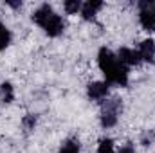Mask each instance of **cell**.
Returning <instances> with one entry per match:
<instances>
[{
  "label": "cell",
  "instance_id": "obj_1",
  "mask_svg": "<svg viewBox=\"0 0 155 153\" xmlns=\"http://www.w3.org/2000/svg\"><path fill=\"white\" fill-rule=\"evenodd\" d=\"M97 63H99L101 72L107 77V83H114V85H119V86H126V83H128V69H126V65H123L119 61V58H117L110 49L103 47L99 50Z\"/></svg>",
  "mask_w": 155,
  "mask_h": 153
},
{
  "label": "cell",
  "instance_id": "obj_2",
  "mask_svg": "<svg viewBox=\"0 0 155 153\" xmlns=\"http://www.w3.org/2000/svg\"><path fill=\"white\" fill-rule=\"evenodd\" d=\"M33 22L38 24L40 27L49 34V36H58L63 33V20L52 11V7L49 4L40 5L38 9L33 13Z\"/></svg>",
  "mask_w": 155,
  "mask_h": 153
},
{
  "label": "cell",
  "instance_id": "obj_3",
  "mask_svg": "<svg viewBox=\"0 0 155 153\" xmlns=\"http://www.w3.org/2000/svg\"><path fill=\"white\" fill-rule=\"evenodd\" d=\"M121 110H123V105H121V101L117 97L103 103V108H101V124L105 128H112L117 122V117H119Z\"/></svg>",
  "mask_w": 155,
  "mask_h": 153
},
{
  "label": "cell",
  "instance_id": "obj_4",
  "mask_svg": "<svg viewBox=\"0 0 155 153\" xmlns=\"http://www.w3.org/2000/svg\"><path fill=\"white\" fill-rule=\"evenodd\" d=\"M155 2L152 0H143L139 2V9H141V15H139V20H141V25L146 29V31H155V9H153Z\"/></svg>",
  "mask_w": 155,
  "mask_h": 153
},
{
  "label": "cell",
  "instance_id": "obj_5",
  "mask_svg": "<svg viewBox=\"0 0 155 153\" xmlns=\"http://www.w3.org/2000/svg\"><path fill=\"white\" fill-rule=\"evenodd\" d=\"M108 94V83H103V81H96V83H90L88 85V97L94 99V101H101L105 99Z\"/></svg>",
  "mask_w": 155,
  "mask_h": 153
},
{
  "label": "cell",
  "instance_id": "obj_6",
  "mask_svg": "<svg viewBox=\"0 0 155 153\" xmlns=\"http://www.w3.org/2000/svg\"><path fill=\"white\" fill-rule=\"evenodd\" d=\"M117 58H119V61H121L123 65H137V63L141 61L139 52H137V50H132V49H126V47H123V49L119 50Z\"/></svg>",
  "mask_w": 155,
  "mask_h": 153
},
{
  "label": "cell",
  "instance_id": "obj_7",
  "mask_svg": "<svg viewBox=\"0 0 155 153\" xmlns=\"http://www.w3.org/2000/svg\"><path fill=\"white\" fill-rule=\"evenodd\" d=\"M101 7H103V4H101L99 0H88V2H85V4L81 5V15H83L85 20H92V18L96 16V13H97Z\"/></svg>",
  "mask_w": 155,
  "mask_h": 153
},
{
  "label": "cell",
  "instance_id": "obj_8",
  "mask_svg": "<svg viewBox=\"0 0 155 153\" xmlns=\"http://www.w3.org/2000/svg\"><path fill=\"white\" fill-rule=\"evenodd\" d=\"M139 56H141V60H144V61H153L155 58V41L153 40H144L143 43H141V47H139Z\"/></svg>",
  "mask_w": 155,
  "mask_h": 153
},
{
  "label": "cell",
  "instance_id": "obj_9",
  "mask_svg": "<svg viewBox=\"0 0 155 153\" xmlns=\"http://www.w3.org/2000/svg\"><path fill=\"white\" fill-rule=\"evenodd\" d=\"M0 97H2L4 103H11L15 99V90H13L11 83H2V86H0Z\"/></svg>",
  "mask_w": 155,
  "mask_h": 153
},
{
  "label": "cell",
  "instance_id": "obj_10",
  "mask_svg": "<svg viewBox=\"0 0 155 153\" xmlns=\"http://www.w3.org/2000/svg\"><path fill=\"white\" fill-rule=\"evenodd\" d=\"M9 41H11V34L7 31V27L0 22V50H4L9 45Z\"/></svg>",
  "mask_w": 155,
  "mask_h": 153
},
{
  "label": "cell",
  "instance_id": "obj_11",
  "mask_svg": "<svg viewBox=\"0 0 155 153\" xmlns=\"http://www.w3.org/2000/svg\"><path fill=\"white\" fill-rule=\"evenodd\" d=\"M97 153H114V141L112 139H101L99 146H97Z\"/></svg>",
  "mask_w": 155,
  "mask_h": 153
},
{
  "label": "cell",
  "instance_id": "obj_12",
  "mask_svg": "<svg viewBox=\"0 0 155 153\" xmlns=\"http://www.w3.org/2000/svg\"><path fill=\"white\" fill-rule=\"evenodd\" d=\"M63 7H65V11L69 15H76L78 11H81V2L79 0H67L63 4Z\"/></svg>",
  "mask_w": 155,
  "mask_h": 153
},
{
  "label": "cell",
  "instance_id": "obj_13",
  "mask_svg": "<svg viewBox=\"0 0 155 153\" xmlns=\"http://www.w3.org/2000/svg\"><path fill=\"white\" fill-rule=\"evenodd\" d=\"M60 153H79V144H78L76 141H67L61 146Z\"/></svg>",
  "mask_w": 155,
  "mask_h": 153
},
{
  "label": "cell",
  "instance_id": "obj_14",
  "mask_svg": "<svg viewBox=\"0 0 155 153\" xmlns=\"http://www.w3.org/2000/svg\"><path fill=\"white\" fill-rule=\"evenodd\" d=\"M153 141H155V133L153 132H146V133H143V144H144V146H150Z\"/></svg>",
  "mask_w": 155,
  "mask_h": 153
},
{
  "label": "cell",
  "instance_id": "obj_15",
  "mask_svg": "<svg viewBox=\"0 0 155 153\" xmlns=\"http://www.w3.org/2000/svg\"><path fill=\"white\" fill-rule=\"evenodd\" d=\"M24 124H25V128H27V130H31V128L36 124V119H35V115H27V117L24 119Z\"/></svg>",
  "mask_w": 155,
  "mask_h": 153
},
{
  "label": "cell",
  "instance_id": "obj_16",
  "mask_svg": "<svg viewBox=\"0 0 155 153\" xmlns=\"http://www.w3.org/2000/svg\"><path fill=\"white\" fill-rule=\"evenodd\" d=\"M119 153H135V150H134L132 144H124V146L119 150Z\"/></svg>",
  "mask_w": 155,
  "mask_h": 153
},
{
  "label": "cell",
  "instance_id": "obj_17",
  "mask_svg": "<svg viewBox=\"0 0 155 153\" xmlns=\"http://www.w3.org/2000/svg\"><path fill=\"white\" fill-rule=\"evenodd\" d=\"M7 5H11V7H20L22 2H7Z\"/></svg>",
  "mask_w": 155,
  "mask_h": 153
},
{
  "label": "cell",
  "instance_id": "obj_18",
  "mask_svg": "<svg viewBox=\"0 0 155 153\" xmlns=\"http://www.w3.org/2000/svg\"><path fill=\"white\" fill-rule=\"evenodd\" d=\"M153 9H155V5H153Z\"/></svg>",
  "mask_w": 155,
  "mask_h": 153
}]
</instances>
